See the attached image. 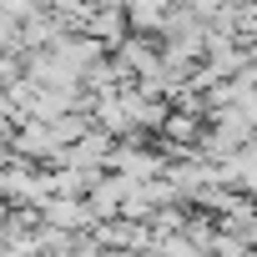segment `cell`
Listing matches in <instances>:
<instances>
[{"instance_id":"1","label":"cell","mask_w":257,"mask_h":257,"mask_svg":"<svg viewBox=\"0 0 257 257\" xmlns=\"http://www.w3.org/2000/svg\"><path fill=\"white\" fill-rule=\"evenodd\" d=\"M167 152H152V147H142V137H121L116 142V152H111V172H126V177H137V182H152V177H162L167 172Z\"/></svg>"},{"instance_id":"2","label":"cell","mask_w":257,"mask_h":257,"mask_svg":"<svg viewBox=\"0 0 257 257\" xmlns=\"http://www.w3.org/2000/svg\"><path fill=\"white\" fill-rule=\"evenodd\" d=\"M41 222H51V227H61V232H86V227H96V212H91L86 197L56 192V197L41 207Z\"/></svg>"},{"instance_id":"3","label":"cell","mask_w":257,"mask_h":257,"mask_svg":"<svg viewBox=\"0 0 257 257\" xmlns=\"http://www.w3.org/2000/svg\"><path fill=\"white\" fill-rule=\"evenodd\" d=\"M137 187V177H126V172H106L91 192H86V202H91V212H96V222H111V217H121V207H126V192Z\"/></svg>"},{"instance_id":"4","label":"cell","mask_w":257,"mask_h":257,"mask_svg":"<svg viewBox=\"0 0 257 257\" xmlns=\"http://www.w3.org/2000/svg\"><path fill=\"white\" fill-rule=\"evenodd\" d=\"M81 31H91L106 51H116L126 36H132V16L116 11V6H91V16H86V26H81Z\"/></svg>"},{"instance_id":"5","label":"cell","mask_w":257,"mask_h":257,"mask_svg":"<svg viewBox=\"0 0 257 257\" xmlns=\"http://www.w3.org/2000/svg\"><path fill=\"white\" fill-rule=\"evenodd\" d=\"M167 11H172V0H126V16H132V31H162V21H167Z\"/></svg>"},{"instance_id":"6","label":"cell","mask_w":257,"mask_h":257,"mask_svg":"<svg viewBox=\"0 0 257 257\" xmlns=\"http://www.w3.org/2000/svg\"><path fill=\"white\" fill-rule=\"evenodd\" d=\"M0 11L16 16V21H31L36 11H46V0H0Z\"/></svg>"}]
</instances>
